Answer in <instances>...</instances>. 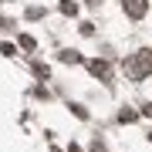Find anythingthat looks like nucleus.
<instances>
[{
    "mask_svg": "<svg viewBox=\"0 0 152 152\" xmlns=\"http://www.w3.org/2000/svg\"><path fill=\"white\" fill-rule=\"evenodd\" d=\"M125 75H129L132 81L149 78L152 75V51L142 48V51H135V54H129V58H125Z\"/></svg>",
    "mask_w": 152,
    "mask_h": 152,
    "instance_id": "f257e3e1",
    "label": "nucleus"
},
{
    "mask_svg": "<svg viewBox=\"0 0 152 152\" xmlns=\"http://www.w3.org/2000/svg\"><path fill=\"white\" fill-rule=\"evenodd\" d=\"M122 7H125V14H129L132 20H139V17H145V10H149V0H122Z\"/></svg>",
    "mask_w": 152,
    "mask_h": 152,
    "instance_id": "f03ea898",
    "label": "nucleus"
},
{
    "mask_svg": "<svg viewBox=\"0 0 152 152\" xmlns=\"http://www.w3.org/2000/svg\"><path fill=\"white\" fill-rule=\"evenodd\" d=\"M88 71H91V75L95 78H102V81H112V64H108V61H88Z\"/></svg>",
    "mask_w": 152,
    "mask_h": 152,
    "instance_id": "7ed1b4c3",
    "label": "nucleus"
},
{
    "mask_svg": "<svg viewBox=\"0 0 152 152\" xmlns=\"http://www.w3.org/2000/svg\"><path fill=\"white\" fill-rule=\"evenodd\" d=\"M61 61H64V64H78L81 54H78V51H61Z\"/></svg>",
    "mask_w": 152,
    "mask_h": 152,
    "instance_id": "20e7f679",
    "label": "nucleus"
},
{
    "mask_svg": "<svg viewBox=\"0 0 152 152\" xmlns=\"http://www.w3.org/2000/svg\"><path fill=\"white\" fill-rule=\"evenodd\" d=\"M20 48H24V51H34V37H31V34H24V37H20Z\"/></svg>",
    "mask_w": 152,
    "mask_h": 152,
    "instance_id": "39448f33",
    "label": "nucleus"
},
{
    "mask_svg": "<svg viewBox=\"0 0 152 152\" xmlns=\"http://www.w3.org/2000/svg\"><path fill=\"white\" fill-rule=\"evenodd\" d=\"M135 118H139L135 112H122V115H118V122H135Z\"/></svg>",
    "mask_w": 152,
    "mask_h": 152,
    "instance_id": "423d86ee",
    "label": "nucleus"
},
{
    "mask_svg": "<svg viewBox=\"0 0 152 152\" xmlns=\"http://www.w3.org/2000/svg\"><path fill=\"white\" fill-rule=\"evenodd\" d=\"M142 115H152V105H145V108H142Z\"/></svg>",
    "mask_w": 152,
    "mask_h": 152,
    "instance_id": "0eeeda50",
    "label": "nucleus"
}]
</instances>
